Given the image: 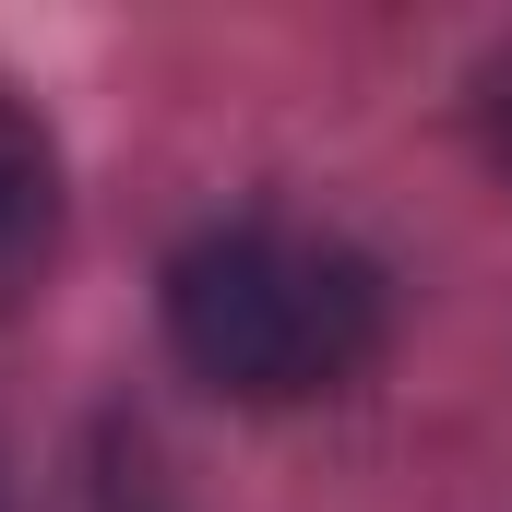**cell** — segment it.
Masks as SVG:
<instances>
[{"mask_svg":"<svg viewBox=\"0 0 512 512\" xmlns=\"http://www.w3.org/2000/svg\"><path fill=\"white\" fill-rule=\"evenodd\" d=\"M393 334V298L370 251L322 239V227H203L191 251L167 262V346L239 405H322V393L370 382Z\"/></svg>","mask_w":512,"mask_h":512,"instance_id":"6da1fadb","label":"cell"},{"mask_svg":"<svg viewBox=\"0 0 512 512\" xmlns=\"http://www.w3.org/2000/svg\"><path fill=\"white\" fill-rule=\"evenodd\" d=\"M60 239V167H48V131L24 108H0V298L36 286V262Z\"/></svg>","mask_w":512,"mask_h":512,"instance_id":"7a4b0ae2","label":"cell"},{"mask_svg":"<svg viewBox=\"0 0 512 512\" xmlns=\"http://www.w3.org/2000/svg\"><path fill=\"white\" fill-rule=\"evenodd\" d=\"M477 131H489V155H501V179H512V48L477 72Z\"/></svg>","mask_w":512,"mask_h":512,"instance_id":"3957f363","label":"cell"}]
</instances>
